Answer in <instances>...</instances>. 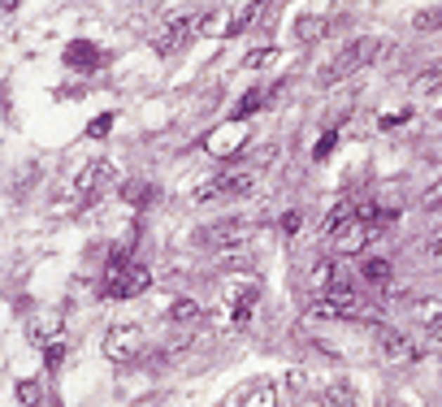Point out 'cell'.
Returning <instances> with one entry per match:
<instances>
[{"instance_id":"cell-8","label":"cell","mask_w":442,"mask_h":407,"mask_svg":"<svg viewBox=\"0 0 442 407\" xmlns=\"http://www.w3.org/2000/svg\"><path fill=\"white\" fill-rule=\"evenodd\" d=\"M252 234V221H221V225H208V230H200L195 239L204 247H243Z\"/></svg>"},{"instance_id":"cell-2","label":"cell","mask_w":442,"mask_h":407,"mask_svg":"<svg viewBox=\"0 0 442 407\" xmlns=\"http://www.w3.org/2000/svg\"><path fill=\"white\" fill-rule=\"evenodd\" d=\"M256 182H260V169H256V165L226 169V173H217L208 187L195 191V204H204V199H243V195L256 191Z\"/></svg>"},{"instance_id":"cell-9","label":"cell","mask_w":442,"mask_h":407,"mask_svg":"<svg viewBox=\"0 0 442 407\" xmlns=\"http://www.w3.org/2000/svg\"><path fill=\"white\" fill-rule=\"evenodd\" d=\"M377 355H382L386 364H408V360H416V347L399 334V329L377 325Z\"/></svg>"},{"instance_id":"cell-15","label":"cell","mask_w":442,"mask_h":407,"mask_svg":"<svg viewBox=\"0 0 442 407\" xmlns=\"http://www.w3.org/2000/svg\"><path fill=\"white\" fill-rule=\"evenodd\" d=\"M325 403H330V407H360L356 381H351V377H334L330 386H325Z\"/></svg>"},{"instance_id":"cell-23","label":"cell","mask_w":442,"mask_h":407,"mask_svg":"<svg viewBox=\"0 0 442 407\" xmlns=\"http://www.w3.org/2000/svg\"><path fill=\"white\" fill-rule=\"evenodd\" d=\"M412 312H416V321H425V325H429V321H438V316H442V303H438V299H421Z\"/></svg>"},{"instance_id":"cell-18","label":"cell","mask_w":442,"mask_h":407,"mask_svg":"<svg viewBox=\"0 0 442 407\" xmlns=\"http://www.w3.org/2000/svg\"><path fill=\"white\" fill-rule=\"evenodd\" d=\"M18 399H22L26 407H57V403H48V399H44V381H39V377L18 381Z\"/></svg>"},{"instance_id":"cell-1","label":"cell","mask_w":442,"mask_h":407,"mask_svg":"<svg viewBox=\"0 0 442 407\" xmlns=\"http://www.w3.org/2000/svg\"><path fill=\"white\" fill-rule=\"evenodd\" d=\"M382 39L377 35H360V39H351V44H343L338 53L317 69V83L321 87H334V83H343V79H351V74H360L364 65H373L377 57H382Z\"/></svg>"},{"instance_id":"cell-33","label":"cell","mask_w":442,"mask_h":407,"mask_svg":"<svg viewBox=\"0 0 442 407\" xmlns=\"http://www.w3.org/2000/svg\"><path fill=\"white\" fill-rule=\"evenodd\" d=\"M0 5H5V9H18V5H22V0H0Z\"/></svg>"},{"instance_id":"cell-20","label":"cell","mask_w":442,"mask_h":407,"mask_svg":"<svg viewBox=\"0 0 442 407\" xmlns=\"http://www.w3.org/2000/svg\"><path fill=\"white\" fill-rule=\"evenodd\" d=\"M61 364H65V338H57V342H48V347H44V368H48V373H57Z\"/></svg>"},{"instance_id":"cell-21","label":"cell","mask_w":442,"mask_h":407,"mask_svg":"<svg viewBox=\"0 0 442 407\" xmlns=\"http://www.w3.org/2000/svg\"><path fill=\"white\" fill-rule=\"evenodd\" d=\"M273 61H278V48H252V53L243 57L247 69H265V65H273Z\"/></svg>"},{"instance_id":"cell-19","label":"cell","mask_w":442,"mask_h":407,"mask_svg":"<svg viewBox=\"0 0 442 407\" xmlns=\"http://www.w3.org/2000/svg\"><path fill=\"white\" fill-rule=\"evenodd\" d=\"M325 27H330L325 18H312V13H308V18L295 22V39H299V44H317V39L325 35Z\"/></svg>"},{"instance_id":"cell-14","label":"cell","mask_w":442,"mask_h":407,"mask_svg":"<svg viewBox=\"0 0 442 407\" xmlns=\"http://www.w3.org/2000/svg\"><path fill=\"white\" fill-rule=\"evenodd\" d=\"M273 403H278V386H269V381H252L234 394V407H273Z\"/></svg>"},{"instance_id":"cell-10","label":"cell","mask_w":442,"mask_h":407,"mask_svg":"<svg viewBox=\"0 0 442 407\" xmlns=\"http://www.w3.org/2000/svg\"><path fill=\"white\" fill-rule=\"evenodd\" d=\"M256 299H260V282H239V286L226 295L230 312H234V325H247V316H252V308H256Z\"/></svg>"},{"instance_id":"cell-3","label":"cell","mask_w":442,"mask_h":407,"mask_svg":"<svg viewBox=\"0 0 442 407\" xmlns=\"http://www.w3.org/2000/svg\"><path fill=\"white\" fill-rule=\"evenodd\" d=\"M148 286H152V273H148V265H135V260L104 277V295H109V299H135Z\"/></svg>"},{"instance_id":"cell-7","label":"cell","mask_w":442,"mask_h":407,"mask_svg":"<svg viewBox=\"0 0 442 407\" xmlns=\"http://www.w3.org/2000/svg\"><path fill=\"white\" fill-rule=\"evenodd\" d=\"M191 35H195V18H174V22H165V27L152 35V48L161 57H174V53H182V48L191 44Z\"/></svg>"},{"instance_id":"cell-32","label":"cell","mask_w":442,"mask_h":407,"mask_svg":"<svg viewBox=\"0 0 442 407\" xmlns=\"http://www.w3.org/2000/svg\"><path fill=\"white\" fill-rule=\"evenodd\" d=\"M425 329H429V338H438V342H442V316H438V321H429Z\"/></svg>"},{"instance_id":"cell-25","label":"cell","mask_w":442,"mask_h":407,"mask_svg":"<svg viewBox=\"0 0 442 407\" xmlns=\"http://www.w3.org/2000/svg\"><path fill=\"white\" fill-rule=\"evenodd\" d=\"M421 208H429V213H434V208H442V178H438V182L421 195Z\"/></svg>"},{"instance_id":"cell-17","label":"cell","mask_w":442,"mask_h":407,"mask_svg":"<svg viewBox=\"0 0 442 407\" xmlns=\"http://www.w3.org/2000/svg\"><path fill=\"white\" fill-rule=\"evenodd\" d=\"M360 282H364V286H386V282H390V260L369 256V260L360 265Z\"/></svg>"},{"instance_id":"cell-12","label":"cell","mask_w":442,"mask_h":407,"mask_svg":"<svg viewBox=\"0 0 442 407\" xmlns=\"http://www.w3.org/2000/svg\"><path fill=\"white\" fill-rule=\"evenodd\" d=\"M260 13H265V0H247L239 13H230V18H226V31H221V35H247V31H256Z\"/></svg>"},{"instance_id":"cell-6","label":"cell","mask_w":442,"mask_h":407,"mask_svg":"<svg viewBox=\"0 0 442 407\" xmlns=\"http://www.w3.org/2000/svg\"><path fill=\"white\" fill-rule=\"evenodd\" d=\"M26 338H31L35 347H48V342L65 338V316H61L57 308H39V312H31V316H26Z\"/></svg>"},{"instance_id":"cell-26","label":"cell","mask_w":442,"mask_h":407,"mask_svg":"<svg viewBox=\"0 0 442 407\" xmlns=\"http://www.w3.org/2000/svg\"><path fill=\"white\" fill-rule=\"evenodd\" d=\"M334 143H338V131H325V139L317 143V152H312V156H317V161H325L330 152H334Z\"/></svg>"},{"instance_id":"cell-13","label":"cell","mask_w":442,"mask_h":407,"mask_svg":"<svg viewBox=\"0 0 442 407\" xmlns=\"http://www.w3.org/2000/svg\"><path fill=\"white\" fill-rule=\"evenodd\" d=\"M408 91H412L416 100H429V95H438V91H442V61L425 65L421 74H412V83H408Z\"/></svg>"},{"instance_id":"cell-28","label":"cell","mask_w":442,"mask_h":407,"mask_svg":"<svg viewBox=\"0 0 442 407\" xmlns=\"http://www.w3.org/2000/svg\"><path fill=\"white\" fill-rule=\"evenodd\" d=\"M109 126H113V113H104V117H96V121L87 126V135H91V139H100L104 131H109Z\"/></svg>"},{"instance_id":"cell-22","label":"cell","mask_w":442,"mask_h":407,"mask_svg":"<svg viewBox=\"0 0 442 407\" xmlns=\"http://www.w3.org/2000/svg\"><path fill=\"white\" fill-rule=\"evenodd\" d=\"M195 316H200V303L195 299H178L174 308H169V321H178V325L182 321H195Z\"/></svg>"},{"instance_id":"cell-24","label":"cell","mask_w":442,"mask_h":407,"mask_svg":"<svg viewBox=\"0 0 442 407\" xmlns=\"http://www.w3.org/2000/svg\"><path fill=\"white\" fill-rule=\"evenodd\" d=\"M434 27H442V9H429V13L412 18V31H434Z\"/></svg>"},{"instance_id":"cell-11","label":"cell","mask_w":442,"mask_h":407,"mask_svg":"<svg viewBox=\"0 0 442 407\" xmlns=\"http://www.w3.org/2000/svg\"><path fill=\"white\" fill-rule=\"evenodd\" d=\"M113 161H96V165H87L83 173H78V191H83V195H100L104 187H109L113 182Z\"/></svg>"},{"instance_id":"cell-30","label":"cell","mask_w":442,"mask_h":407,"mask_svg":"<svg viewBox=\"0 0 442 407\" xmlns=\"http://www.w3.org/2000/svg\"><path fill=\"white\" fill-rule=\"evenodd\" d=\"M412 117V109H403V113H390V117H382V131H395V126H403Z\"/></svg>"},{"instance_id":"cell-5","label":"cell","mask_w":442,"mask_h":407,"mask_svg":"<svg viewBox=\"0 0 442 407\" xmlns=\"http://www.w3.org/2000/svg\"><path fill=\"white\" fill-rule=\"evenodd\" d=\"M369 234H373V225H369V221H360V217L351 213L343 225H334L325 239H330V247H334V256H356V251H364Z\"/></svg>"},{"instance_id":"cell-4","label":"cell","mask_w":442,"mask_h":407,"mask_svg":"<svg viewBox=\"0 0 442 407\" xmlns=\"http://www.w3.org/2000/svg\"><path fill=\"white\" fill-rule=\"evenodd\" d=\"M139 351H143V329L139 325H113L109 334H104V355H109L113 364H130Z\"/></svg>"},{"instance_id":"cell-31","label":"cell","mask_w":442,"mask_h":407,"mask_svg":"<svg viewBox=\"0 0 442 407\" xmlns=\"http://www.w3.org/2000/svg\"><path fill=\"white\" fill-rule=\"evenodd\" d=\"M122 191H126V199H143L148 195V187H139V182H126Z\"/></svg>"},{"instance_id":"cell-27","label":"cell","mask_w":442,"mask_h":407,"mask_svg":"<svg viewBox=\"0 0 442 407\" xmlns=\"http://www.w3.org/2000/svg\"><path fill=\"white\" fill-rule=\"evenodd\" d=\"M425 256H429L434 265H442V234H429V239H425Z\"/></svg>"},{"instance_id":"cell-29","label":"cell","mask_w":442,"mask_h":407,"mask_svg":"<svg viewBox=\"0 0 442 407\" xmlns=\"http://www.w3.org/2000/svg\"><path fill=\"white\" fill-rule=\"evenodd\" d=\"M299 225H304V213H295V208H291V213H286V217H282V230H286V234H295V230H299Z\"/></svg>"},{"instance_id":"cell-16","label":"cell","mask_w":442,"mask_h":407,"mask_svg":"<svg viewBox=\"0 0 442 407\" xmlns=\"http://www.w3.org/2000/svg\"><path fill=\"white\" fill-rule=\"evenodd\" d=\"M265 105H269V91H265V87H252V91H247V95L239 100V105L230 109V121H247L252 113H260Z\"/></svg>"}]
</instances>
